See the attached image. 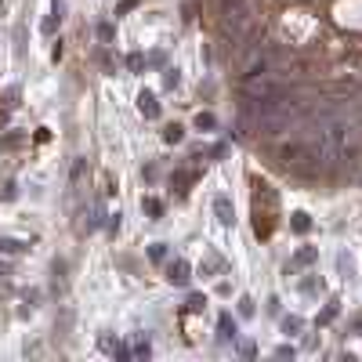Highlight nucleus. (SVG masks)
Wrapping results in <instances>:
<instances>
[{
	"label": "nucleus",
	"mask_w": 362,
	"mask_h": 362,
	"mask_svg": "<svg viewBox=\"0 0 362 362\" xmlns=\"http://www.w3.org/2000/svg\"><path fill=\"white\" fill-rule=\"evenodd\" d=\"M214 210H217V221H221V224H232V221H236V214H232V207H229V196H217V199H214Z\"/></svg>",
	"instance_id": "1"
},
{
	"label": "nucleus",
	"mask_w": 362,
	"mask_h": 362,
	"mask_svg": "<svg viewBox=\"0 0 362 362\" xmlns=\"http://www.w3.org/2000/svg\"><path fill=\"white\" fill-rule=\"evenodd\" d=\"M138 109L145 112V116H149V120L156 116V112H160V105H156V98L149 95V91H142V95H138Z\"/></svg>",
	"instance_id": "2"
},
{
	"label": "nucleus",
	"mask_w": 362,
	"mask_h": 362,
	"mask_svg": "<svg viewBox=\"0 0 362 362\" xmlns=\"http://www.w3.org/2000/svg\"><path fill=\"white\" fill-rule=\"evenodd\" d=\"M167 272H170V279H174V283H189V264H185V261H174Z\"/></svg>",
	"instance_id": "3"
},
{
	"label": "nucleus",
	"mask_w": 362,
	"mask_h": 362,
	"mask_svg": "<svg viewBox=\"0 0 362 362\" xmlns=\"http://www.w3.org/2000/svg\"><path fill=\"white\" fill-rule=\"evenodd\" d=\"M221 337H224V341H229V337L236 341V323H229V315L221 319Z\"/></svg>",
	"instance_id": "4"
},
{
	"label": "nucleus",
	"mask_w": 362,
	"mask_h": 362,
	"mask_svg": "<svg viewBox=\"0 0 362 362\" xmlns=\"http://www.w3.org/2000/svg\"><path fill=\"white\" fill-rule=\"evenodd\" d=\"M196 127H199V130H214V116H203V112H199V116H196Z\"/></svg>",
	"instance_id": "5"
},
{
	"label": "nucleus",
	"mask_w": 362,
	"mask_h": 362,
	"mask_svg": "<svg viewBox=\"0 0 362 362\" xmlns=\"http://www.w3.org/2000/svg\"><path fill=\"white\" fill-rule=\"evenodd\" d=\"M0 250L15 254V250H22V243H18V239H0Z\"/></svg>",
	"instance_id": "6"
},
{
	"label": "nucleus",
	"mask_w": 362,
	"mask_h": 362,
	"mask_svg": "<svg viewBox=\"0 0 362 362\" xmlns=\"http://www.w3.org/2000/svg\"><path fill=\"white\" fill-rule=\"evenodd\" d=\"M177 80H181V76H177V69H167V76H163V83H167V87H177Z\"/></svg>",
	"instance_id": "7"
},
{
	"label": "nucleus",
	"mask_w": 362,
	"mask_h": 362,
	"mask_svg": "<svg viewBox=\"0 0 362 362\" xmlns=\"http://www.w3.org/2000/svg\"><path fill=\"white\" fill-rule=\"evenodd\" d=\"M167 142H181V127H167Z\"/></svg>",
	"instance_id": "8"
}]
</instances>
